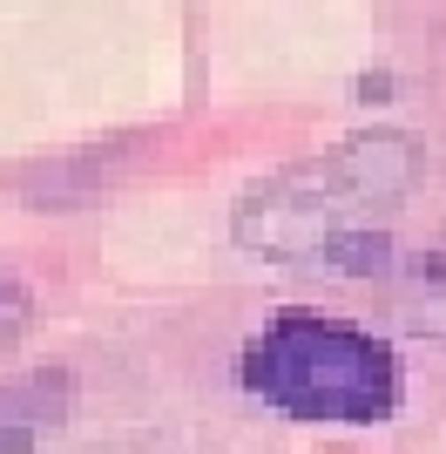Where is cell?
I'll return each instance as SVG.
<instances>
[{"label":"cell","instance_id":"obj_5","mask_svg":"<svg viewBox=\"0 0 446 454\" xmlns=\"http://www.w3.org/2000/svg\"><path fill=\"white\" fill-rule=\"evenodd\" d=\"M27 312H35V299H27V285L14 278V271L0 265V346L20 340V325H27Z\"/></svg>","mask_w":446,"mask_h":454},{"label":"cell","instance_id":"obj_1","mask_svg":"<svg viewBox=\"0 0 446 454\" xmlns=\"http://www.w3.org/2000/svg\"><path fill=\"white\" fill-rule=\"evenodd\" d=\"M419 176V150L399 129H365L352 143H332L311 163L264 176L258 190L237 197V245L264 251V258H291V265H318L338 238L352 231H379L372 217H386Z\"/></svg>","mask_w":446,"mask_h":454},{"label":"cell","instance_id":"obj_4","mask_svg":"<svg viewBox=\"0 0 446 454\" xmlns=\"http://www.w3.org/2000/svg\"><path fill=\"white\" fill-rule=\"evenodd\" d=\"M392 305H399V319H406L412 333L446 340V238H427L419 251L399 258V271H392Z\"/></svg>","mask_w":446,"mask_h":454},{"label":"cell","instance_id":"obj_2","mask_svg":"<svg viewBox=\"0 0 446 454\" xmlns=\"http://www.w3.org/2000/svg\"><path fill=\"white\" fill-rule=\"evenodd\" d=\"M243 394L297 420H386L399 407V360L365 325L325 312H278L237 353Z\"/></svg>","mask_w":446,"mask_h":454},{"label":"cell","instance_id":"obj_3","mask_svg":"<svg viewBox=\"0 0 446 454\" xmlns=\"http://www.w3.org/2000/svg\"><path fill=\"white\" fill-rule=\"evenodd\" d=\"M68 373H27L0 387V454H35L41 434L68 420Z\"/></svg>","mask_w":446,"mask_h":454}]
</instances>
